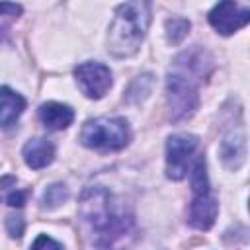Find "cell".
I'll list each match as a JSON object with an SVG mask.
<instances>
[{"label": "cell", "instance_id": "cell-2", "mask_svg": "<svg viewBox=\"0 0 250 250\" xmlns=\"http://www.w3.org/2000/svg\"><path fill=\"white\" fill-rule=\"evenodd\" d=\"M211 55L205 49H189L176 57L166 78V102L172 121L191 117L199 105L197 86L209 74Z\"/></svg>", "mask_w": 250, "mask_h": 250}, {"label": "cell", "instance_id": "cell-1", "mask_svg": "<svg viewBox=\"0 0 250 250\" xmlns=\"http://www.w3.org/2000/svg\"><path fill=\"white\" fill-rule=\"evenodd\" d=\"M80 219L94 250H125L135 236L133 213L105 188H88L82 193Z\"/></svg>", "mask_w": 250, "mask_h": 250}, {"label": "cell", "instance_id": "cell-17", "mask_svg": "<svg viewBox=\"0 0 250 250\" xmlns=\"http://www.w3.org/2000/svg\"><path fill=\"white\" fill-rule=\"evenodd\" d=\"M31 250H64V248H62L57 240H53L51 236H47V234H39V236L33 240Z\"/></svg>", "mask_w": 250, "mask_h": 250}, {"label": "cell", "instance_id": "cell-15", "mask_svg": "<svg viewBox=\"0 0 250 250\" xmlns=\"http://www.w3.org/2000/svg\"><path fill=\"white\" fill-rule=\"evenodd\" d=\"M66 197H68L66 186H62V184H53V186H49L47 191L43 193V205L49 207V209H53V207H59L61 203H64Z\"/></svg>", "mask_w": 250, "mask_h": 250}, {"label": "cell", "instance_id": "cell-5", "mask_svg": "<svg viewBox=\"0 0 250 250\" xmlns=\"http://www.w3.org/2000/svg\"><path fill=\"white\" fill-rule=\"evenodd\" d=\"M199 141L195 135L176 133L166 143V176L172 180H182L188 174V164L195 152Z\"/></svg>", "mask_w": 250, "mask_h": 250}, {"label": "cell", "instance_id": "cell-11", "mask_svg": "<svg viewBox=\"0 0 250 250\" xmlns=\"http://www.w3.org/2000/svg\"><path fill=\"white\" fill-rule=\"evenodd\" d=\"M39 119L47 129L53 131H61L66 129L72 119H74V111L66 105V104H59V102H49L43 104L39 107Z\"/></svg>", "mask_w": 250, "mask_h": 250}, {"label": "cell", "instance_id": "cell-10", "mask_svg": "<svg viewBox=\"0 0 250 250\" xmlns=\"http://www.w3.org/2000/svg\"><path fill=\"white\" fill-rule=\"evenodd\" d=\"M25 109V100L8 86L0 88V127H12Z\"/></svg>", "mask_w": 250, "mask_h": 250}, {"label": "cell", "instance_id": "cell-19", "mask_svg": "<svg viewBox=\"0 0 250 250\" xmlns=\"http://www.w3.org/2000/svg\"><path fill=\"white\" fill-rule=\"evenodd\" d=\"M0 14H6V16H20V14H21V6H20V4L2 2V4H0Z\"/></svg>", "mask_w": 250, "mask_h": 250}, {"label": "cell", "instance_id": "cell-4", "mask_svg": "<svg viewBox=\"0 0 250 250\" xmlns=\"http://www.w3.org/2000/svg\"><path fill=\"white\" fill-rule=\"evenodd\" d=\"M131 131L123 117H98L84 123L80 143L94 150H119L129 145Z\"/></svg>", "mask_w": 250, "mask_h": 250}, {"label": "cell", "instance_id": "cell-8", "mask_svg": "<svg viewBox=\"0 0 250 250\" xmlns=\"http://www.w3.org/2000/svg\"><path fill=\"white\" fill-rule=\"evenodd\" d=\"M217 211H219V205L211 193L195 195L189 203V217H188L189 225L199 230H207L213 227L217 219Z\"/></svg>", "mask_w": 250, "mask_h": 250}, {"label": "cell", "instance_id": "cell-12", "mask_svg": "<svg viewBox=\"0 0 250 250\" xmlns=\"http://www.w3.org/2000/svg\"><path fill=\"white\" fill-rule=\"evenodd\" d=\"M53 158H55V146L47 139H31L23 146V160L33 170L49 166Z\"/></svg>", "mask_w": 250, "mask_h": 250}, {"label": "cell", "instance_id": "cell-6", "mask_svg": "<svg viewBox=\"0 0 250 250\" xmlns=\"http://www.w3.org/2000/svg\"><path fill=\"white\" fill-rule=\"evenodd\" d=\"M76 82L86 98L100 100L111 88V70L102 62H82L74 68Z\"/></svg>", "mask_w": 250, "mask_h": 250}, {"label": "cell", "instance_id": "cell-16", "mask_svg": "<svg viewBox=\"0 0 250 250\" xmlns=\"http://www.w3.org/2000/svg\"><path fill=\"white\" fill-rule=\"evenodd\" d=\"M6 229H8V234L12 238H21L23 229H25V223H23L21 215H10L6 219Z\"/></svg>", "mask_w": 250, "mask_h": 250}, {"label": "cell", "instance_id": "cell-13", "mask_svg": "<svg viewBox=\"0 0 250 250\" xmlns=\"http://www.w3.org/2000/svg\"><path fill=\"white\" fill-rule=\"evenodd\" d=\"M191 188H193L195 195L209 193V180H207L205 160L201 156L195 160V166H193V172H191Z\"/></svg>", "mask_w": 250, "mask_h": 250}, {"label": "cell", "instance_id": "cell-14", "mask_svg": "<svg viewBox=\"0 0 250 250\" xmlns=\"http://www.w3.org/2000/svg\"><path fill=\"white\" fill-rule=\"evenodd\" d=\"M188 31H189V21L184 18H174L166 21V35L172 45H178L188 35Z\"/></svg>", "mask_w": 250, "mask_h": 250}, {"label": "cell", "instance_id": "cell-9", "mask_svg": "<svg viewBox=\"0 0 250 250\" xmlns=\"http://www.w3.org/2000/svg\"><path fill=\"white\" fill-rule=\"evenodd\" d=\"M221 158L227 168L236 170L246 158V135L242 129H230L221 141Z\"/></svg>", "mask_w": 250, "mask_h": 250}, {"label": "cell", "instance_id": "cell-3", "mask_svg": "<svg viewBox=\"0 0 250 250\" xmlns=\"http://www.w3.org/2000/svg\"><path fill=\"white\" fill-rule=\"evenodd\" d=\"M150 23L148 2H125L115 8V18L109 25L107 51L113 57L125 59L139 51Z\"/></svg>", "mask_w": 250, "mask_h": 250}, {"label": "cell", "instance_id": "cell-7", "mask_svg": "<svg viewBox=\"0 0 250 250\" xmlns=\"http://www.w3.org/2000/svg\"><path fill=\"white\" fill-rule=\"evenodd\" d=\"M250 21V10L246 6H240L236 2H219L209 12V23L217 29L221 35H230L244 27Z\"/></svg>", "mask_w": 250, "mask_h": 250}, {"label": "cell", "instance_id": "cell-18", "mask_svg": "<svg viewBox=\"0 0 250 250\" xmlns=\"http://www.w3.org/2000/svg\"><path fill=\"white\" fill-rule=\"evenodd\" d=\"M6 201H8L10 207H21V205L25 203V193H23V191H12V193L6 197Z\"/></svg>", "mask_w": 250, "mask_h": 250}]
</instances>
